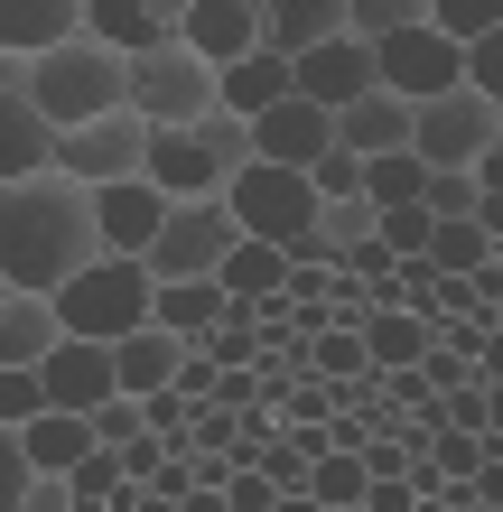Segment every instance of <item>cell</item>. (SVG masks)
<instances>
[{
    "label": "cell",
    "instance_id": "obj_1",
    "mask_svg": "<svg viewBox=\"0 0 503 512\" xmlns=\"http://www.w3.org/2000/svg\"><path fill=\"white\" fill-rule=\"evenodd\" d=\"M94 261V215H84V187H66L56 168L0 187V280L10 289H66L75 270Z\"/></svg>",
    "mask_w": 503,
    "mask_h": 512
},
{
    "label": "cell",
    "instance_id": "obj_2",
    "mask_svg": "<svg viewBox=\"0 0 503 512\" xmlns=\"http://www.w3.org/2000/svg\"><path fill=\"white\" fill-rule=\"evenodd\" d=\"M243 168H252V140H243L233 112L168 122V131H150V149H140V177H150L159 196H224Z\"/></svg>",
    "mask_w": 503,
    "mask_h": 512
},
{
    "label": "cell",
    "instance_id": "obj_3",
    "mask_svg": "<svg viewBox=\"0 0 503 512\" xmlns=\"http://www.w3.org/2000/svg\"><path fill=\"white\" fill-rule=\"evenodd\" d=\"M28 103L47 131H75L94 112H122V56L103 38H56L47 56H28Z\"/></svg>",
    "mask_w": 503,
    "mask_h": 512
},
{
    "label": "cell",
    "instance_id": "obj_4",
    "mask_svg": "<svg viewBox=\"0 0 503 512\" xmlns=\"http://www.w3.org/2000/svg\"><path fill=\"white\" fill-rule=\"evenodd\" d=\"M150 270L140 261H112L94 252L75 270L66 289H47V308H56V336H84V345H112V336H131V326H150Z\"/></svg>",
    "mask_w": 503,
    "mask_h": 512
},
{
    "label": "cell",
    "instance_id": "obj_5",
    "mask_svg": "<svg viewBox=\"0 0 503 512\" xmlns=\"http://www.w3.org/2000/svg\"><path fill=\"white\" fill-rule=\"evenodd\" d=\"M224 215L243 224L252 243L289 252V270H299V261H308V243H317V187H308L299 168H261V159H252V168L224 187Z\"/></svg>",
    "mask_w": 503,
    "mask_h": 512
},
{
    "label": "cell",
    "instance_id": "obj_6",
    "mask_svg": "<svg viewBox=\"0 0 503 512\" xmlns=\"http://www.w3.org/2000/svg\"><path fill=\"white\" fill-rule=\"evenodd\" d=\"M122 112L140 131H168V122H196V112H215V66H196L177 38L122 56Z\"/></svg>",
    "mask_w": 503,
    "mask_h": 512
},
{
    "label": "cell",
    "instance_id": "obj_7",
    "mask_svg": "<svg viewBox=\"0 0 503 512\" xmlns=\"http://www.w3.org/2000/svg\"><path fill=\"white\" fill-rule=\"evenodd\" d=\"M243 243V224L224 215V196H168V215L150 233V252H140V270L150 280H215V261Z\"/></svg>",
    "mask_w": 503,
    "mask_h": 512
},
{
    "label": "cell",
    "instance_id": "obj_8",
    "mask_svg": "<svg viewBox=\"0 0 503 512\" xmlns=\"http://www.w3.org/2000/svg\"><path fill=\"white\" fill-rule=\"evenodd\" d=\"M485 149H503V103L485 94H438V103H410V159L420 168H476Z\"/></svg>",
    "mask_w": 503,
    "mask_h": 512
},
{
    "label": "cell",
    "instance_id": "obj_9",
    "mask_svg": "<svg viewBox=\"0 0 503 512\" xmlns=\"http://www.w3.org/2000/svg\"><path fill=\"white\" fill-rule=\"evenodd\" d=\"M364 47H373V84H382V94H401V103H438V94H457V84H466L457 38H438L429 19L392 28V38H364Z\"/></svg>",
    "mask_w": 503,
    "mask_h": 512
},
{
    "label": "cell",
    "instance_id": "obj_10",
    "mask_svg": "<svg viewBox=\"0 0 503 512\" xmlns=\"http://www.w3.org/2000/svg\"><path fill=\"white\" fill-rule=\"evenodd\" d=\"M140 149H150V131H140L131 112H94V122L56 131L47 168L66 177V187H112V177H140Z\"/></svg>",
    "mask_w": 503,
    "mask_h": 512
},
{
    "label": "cell",
    "instance_id": "obj_11",
    "mask_svg": "<svg viewBox=\"0 0 503 512\" xmlns=\"http://www.w3.org/2000/svg\"><path fill=\"white\" fill-rule=\"evenodd\" d=\"M289 94L317 103V112H345L354 94H373V47L354 38V28H336V38H317L289 56Z\"/></svg>",
    "mask_w": 503,
    "mask_h": 512
},
{
    "label": "cell",
    "instance_id": "obj_12",
    "mask_svg": "<svg viewBox=\"0 0 503 512\" xmlns=\"http://www.w3.org/2000/svg\"><path fill=\"white\" fill-rule=\"evenodd\" d=\"M84 215H94V252L140 261L150 233H159V215H168V196L150 187V177H112V187H84Z\"/></svg>",
    "mask_w": 503,
    "mask_h": 512
},
{
    "label": "cell",
    "instance_id": "obj_13",
    "mask_svg": "<svg viewBox=\"0 0 503 512\" xmlns=\"http://www.w3.org/2000/svg\"><path fill=\"white\" fill-rule=\"evenodd\" d=\"M168 38L187 47L196 66H215V75H224L233 56H252V47H261V0H187V19H177Z\"/></svg>",
    "mask_w": 503,
    "mask_h": 512
},
{
    "label": "cell",
    "instance_id": "obj_14",
    "mask_svg": "<svg viewBox=\"0 0 503 512\" xmlns=\"http://www.w3.org/2000/svg\"><path fill=\"white\" fill-rule=\"evenodd\" d=\"M28 373H38V401H47V410H75V419H84L94 401H112V354L84 345V336H56Z\"/></svg>",
    "mask_w": 503,
    "mask_h": 512
},
{
    "label": "cell",
    "instance_id": "obj_15",
    "mask_svg": "<svg viewBox=\"0 0 503 512\" xmlns=\"http://www.w3.org/2000/svg\"><path fill=\"white\" fill-rule=\"evenodd\" d=\"M243 140H252V159H261V168H308L336 131H327V112H317V103L280 94L271 112H252V122H243Z\"/></svg>",
    "mask_w": 503,
    "mask_h": 512
},
{
    "label": "cell",
    "instance_id": "obj_16",
    "mask_svg": "<svg viewBox=\"0 0 503 512\" xmlns=\"http://www.w3.org/2000/svg\"><path fill=\"white\" fill-rule=\"evenodd\" d=\"M112 391L122 401H150V391L177 382V364H187V336H168V326H131V336H112Z\"/></svg>",
    "mask_w": 503,
    "mask_h": 512
},
{
    "label": "cell",
    "instance_id": "obj_17",
    "mask_svg": "<svg viewBox=\"0 0 503 512\" xmlns=\"http://www.w3.org/2000/svg\"><path fill=\"white\" fill-rule=\"evenodd\" d=\"M327 131H336V149H354V159H382V149H410V103L401 94H354L345 112H327Z\"/></svg>",
    "mask_w": 503,
    "mask_h": 512
},
{
    "label": "cell",
    "instance_id": "obj_18",
    "mask_svg": "<svg viewBox=\"0 0 503 512\" xmlns=\"http://www.w3.org/2000/svg\"><path fill=\"white\" fill-rule=\"evenodd\" d=\"M354 336H364V364H373V373H420L429 345H438V326L410 317V308H364V326H354Z\"/></svg>",
    "mask_w": 503,
    "mask_h": 512
},
{
    "label": "cell",
    "instance_id": "obj_19",
    "mask_svg": "<svg viewBox=\"0 0 503 512\" xmlns=\"http://www.w3.org/2000/svg\"><path fill=\"white\" fill-rule=\"evenodd\" d=\"M56 38H84V0H0V56H47Z\"/></svg>",
    "mask_w": 503,
    "mask_h": 512
},
{
    "label": "cell",
    "instance_id": "obj_20",
    "mask_svg": "<svg viewBox=\"0 0 503 512\" xmlns=\"http://www.w3.org/2000/svg\"><path fill=\"white\" fill-rule=\"evenodd\" d=\"M280 94H289V56H280V47H252V56H233V66L215 75V112H233V122L271 112Z\"/></svg>",
    "mask_w": 503,
    "mask_h": 512
},
{
    "label": "cell",
    "instance_id": "obj_21",
    "mask_svg": "<svg viewBox=\"0 0 503 512\" xmlns=\"http://www.w3.org/2000/svg\"><path fill=\"white\" fill-rule=\"evenodd\" d=\"M47 149H56V131L38 122V103H28V94H0V187L38 177V168H47Z\"/></svg>",
    "mask_w": 503,
    "mask_h": 512
},
{
    "label": "cell",
    "instance_id": "obj_22",
    "mask_svg": "<svg viewBox=\"0 0 503 512\" xmlns=\"http://www.w3.org/2000/svg\"><path fill=\"white\" fill-rule=\"evenodd\" d=\"M336 28H345V0H261V47H280V56L336 38Z\"/></svg>",
    "mask_w": 503,
    "mask_h": 512
},
{
    "label": "cell",
    "instance_id": "obj_23",
    "mask_svg": "<svg viewBox=\"0 0 503 512\" xmlns=\"http://www.w3.org/2000/svg\"><path fill=\"white\" fill-rule=\"evenodd\" d=\"M19 457H28V475H66L75 457H94V429H84L75 410H38L19 429Z\"/></svg>",
    "mask_w": 503,
    "mask_h": 512
},
{
    "label": "cell",
    "instance_id": "obj_24",
    "mask_svg": "<svg viewBox=\"0 0 503 512\" xmlns=\"http://www.w3.org/2000/svg\"><path fill=\"white\" fill-rule=\"evenodd\" d=\"M280 280H289V252H271V243H233L224 261H215V289L233 298V308H252V298H280Z\"/></svg>",
    "mask_w": 503,
    "mask_h": 512
},
{
    "label": "cell",
    "instance_id": "obj_25",
    "mask_svg": "<svg viewBox=\"0 0 503 512\" xmlns=\"http://www.w3.org/2000/svg\"><path fill=\"white\" fill-rule=\"evenodd\" d=\"M224 308H233V298H224L215 280H159V289H150V326H168V336H187V345H196Z\"/></svg>",
    "mask_w": 503,
    "mask_h": 512
},
{
    "label": "cell",
    "instance_id": "obj_26",
    "mask_svg": "<svg viewBox=\"0 0 503 512\" xmlns=\"http://www.w3.org/2000/svg\"><path fill=\"white\" fill-rule=\"evenodd\" d=\"M47 345H56V308H47L38 289H10V298H0V364L28 373Z\"/></svg>",
    "mask_w": 503,
    "mask_h": 512
},
{
    "label": "cell",
    "instance_id": "obj_27",
    "mask_svg": "<svg viewBox=\"0 0 503 512\" xmlns=\"http://www.w3.org/2000/svg\"><path fill=\"white\" fill-rule=\"evenodd\" d=\"M494 252H503V243H494V233H485L476 215H429V252H420L429 270H448V280H466V270H485Z\"/></svg>",
    "mask_w": 503,
    "mask_h": 512
},
{
    "label": "cell",
    "instance_id": "obj_28",
    "mask_svg": "<svg viewBox=\"0 0 503 512\" xmlns=\"http://www.w3.org/2000/svg\"><path fill=\"white\" fill-rule=\"evenodd\" d=\"M429 168L410 159V149H382V159H364V205H420Z\"/></svg>",
    "mask_w": 503,
    "mask_h": 512
},
{
    "label": "cell",
    "instance_id": "obj_29",
    "mask_svg": "<svg viewBox=\"0 0 503 512\" xmlns=\"http://www.w3.org/2000/svg\"><path fill=\"white\" fill-rule=\"evenodd\" d=\"M373 364H364V336L354 326H317L308 336V382H364Z\"/></svg>",
    "mask_w": 503,
    "mask_h": 512
},
{
    "label": "cell",
    "instance_id": "obj_30",
    "mask_svg": "<svg viewBox=\"0 0 503 512\" xmlns=\"http://www.w3.org/2000/svg\"><path fill=\"white\" fill-rule=\"evenodd\" d=\"M299 494H308V503H327V512H336V503H364V457H354V447H327V457L308 466V485H299Z\"/></svg>",
    "mask_w": 503,
    "mask_h": 512
},
{
    "label": "cell",
    "instance_id": "obj_31",
    "mask_svg": "<svg viewBox=\"0 0 503 512\" xmlns=\"http://www.w3.org/2000/svg\"><path fill=\"white\" fill-rule=\"evenodd\" d=\"M373 243L392 261H420L429 252V205H373Z\"/></svg>",
    "mask_w": 503,
    "mask_h": 512
},
{
    "label": "cell",
    "instance_id": "obj_32",
    "mask_svg": "<svg viewBox=\"0 0 503 512\" xmlns=\"http://www.w3.org/2000/svg\"><path fill=\"white\" fill-rule=\"evenodd\" d=\"M299 177L317 187V205H345V196H364V159H354V149H336V140L317 149V159H308Z\"/></svg>",
    "mask_w": 503,
    "mask_h": 512
},
{
    "label": "cell",
    "instance_id": "obj_33",
    "mask_svg": "<svg viewBox=\"0 0 503 512\" xmlns=\"http://www.w3.org/2000/svg\"><path fill=\"white\" fill-rule=\"evenodd\" d=\"M429 28L438 38H485V28H503V0H429Z\"/></svg>",
    "mask_w": 503,
    "mask_h": 512
},
{
    "label": "cell",
    "instance_id": "obj_34",
    "mask_svg": "<svg viewBox=\"0 0 503 512\" xmlns=\"http://www.w3.org/2000/svg\"><path fill=\"white\" fill-rule=\"evenodd\" d=\"M122 485H131V475H122V457H112V447H94V457L66 466V494H75V503H112Z\"/></svg>",
    "mask_w": 503,
    "mask_h": 512
},
{
    "label": "cell",
    "instance_id": "obj_35",
    "mask_svg": "<svg viewBox=\"0 0 503 512\" xmlns=\"http://www.w3.org/2000/svg\"><path fill=\"white\" fill-rule=\"evenodd\" d=\"M429 19V0H345V28L354 38H392V28Z\"/></svg>",
    "mask_w": 503,
    "mask_h": 512
},
{
    "label": "cell",
    "instance_id": "obj_36",
    "mask_svg": "<svg viewBox=\"0 0 503 512\" xmlns=\"http://www.w3.org/2000/svg\"><path fill=\"white\" fill-rule=\"evenodd\" d=\"M420 205H429V215H476V205H485V187H476V168H429Z\"/></svg>",
    "mask_w": 503,
    "mask_h": 512
},
{
    "label": "cell",
    "instance_id": "obj_37",
    "mask_svg": "<svg viewBox=\"0 0 503 512\" xmlns=\"http://www.w3.org/2000/svg\"><path fill=\"white\" fill-rule=\"evenodd\" d=\"M47 401H38V373H19V364H0V429H28Z\"/></svg>",
    "mask_w": 503,
    "mask_h": 512
},
{
    "label": "cell",
    "instance_id": "obj_38",
    "mask_svg": "<svg viewBox=\"0 0 503 512\" xmlns=\"http://www.w3.org/2000/svg\"><path fill=\"white\" fill-rule=\"evenodd\" d=\"M28 494V457H19V429H0V512H19Z\"/></svg>",
    "mask_w": 503,
    "mask_h": 512
},
{
    "label": "cell",
    "instance_id": "obj_39",
    "mask_svg": "<svg viewBox=\"0 0 503 512\" xmlns=\"http://www.w3.org/2000/svg\"><path fill=\"white\" fill-rule=\"evenodd\" d=\"M364 512H420L410 475H364Z\"/></svg>",
    "mask_w": 503,
    "mask_h": 512
},
{
    "label": "cell",
    "instance_id": "obj_40",
    "mask_svg": "<svg viewBox=\"0 0 503 512\" xmlns=\"http://www.w3.org/2000/svg\"><path fill=\"white\" fill-rule=\"evenodd\" d=\"M75 494H66V475H28V494H19V512H66Z\"/></svg>",
    "mask_w": 503,
    "mask_h": 512
},
{
    "label": "cell",
    "instance_id": "obj_41",
    "mask_svg": "<svg viewBox=\"0 0 503 512\" xmlns=\"http://www.w3.org/2000/svg\"><path fill=\"white\" fill-rule=\"evenodd\" d=\"M168 512H224V494H215V485H196V494H177Z\"/></svg>",
    "mask_w": 503,
    "mask_h": 512
},
{
    "label": "cell",
    "instance_id": "obj_42",
    "mask_svg": "<svg viewBox=\"0 0 503 512\" xmlns=\"http://www.w3.org/2000/svg\"><path fill=\"white\" fill-rule=\"evenodd\" d=\"M0 94H28V56H0Z\"/></svg>",
    "mask_w": 503,
    "mask_h": 512
},
{
    "label": "cell",
    "instance_id": "obj_43",
    "mask_svg": "<svg viewBox=\"0 0 503 512\" xmlns=\"http://www.w3.org/2000/svg\"><path fill=\"white\" fill-rule=\"evenodd\" d=\"M150 19H159V28H177V19H187V0H150Z\"/></svg>",
    "mask_w": 503,
    "mask_h": 512
},
{
    "label": "cell",
    "instance_id": "obj_44",
    "mask_svg": "<svg viewBox=\"0 0 503 512\" xmlns=\"http://www.w3.org/2000/svg\"><path fill=\"white\" fill-rule=\"evenodd\" d=\"M66 512H112V503H66Z\"/></svg>",
    "mask_w": 503,
    "mask_h": 512
},
{
    "label": "cell",
    "instance_id": "obj_45",
    "mask_svg": "<svg viewBox=\"0 0 503 512\" xmlns=\"http://www.w3.org/2000/svg\"><path fill=\"white\" fill-rule=\"evenodd\" d=\"M0 298H10V280H0Z\"/></svg>",
    "mask_w": 503,
    "mask_h": 512
}]
</instances>
